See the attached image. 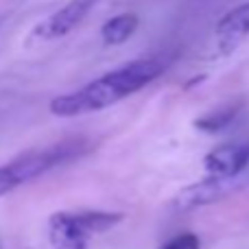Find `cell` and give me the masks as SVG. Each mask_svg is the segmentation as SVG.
<instances>
[{
    "label": "cell",
    "instance_id": "cell-8",
    "mask_svg": "<svg viewBox=\"0 0 249 249\" xmlns=\"http://www.w3.org/2000/svg\"><path fill=\"white\" fill-rule=\"evenodd\" d=\"M140 18L136 13H121L114 16L101 26V37H103L105 46H118V44L127 42L133 33L138 31Z\"/></svg>",
    "mask_w": 249,
    "mask_h": 249
},
{
    "label": "cell",
    "instance_id": "cell-6",
    "mask_svg": "<svg viewBox=\"0 0 249 249\" xmlns=\"http://www.w3.org/2000/svg\"><path fill=\"white\" fill-rule=\"evenodd\" d=\"M94 2L96 0H70L66 7L57 9L53 16H48L46 20H42L35 26L33 37L35 39H57V37L68 35L90 13Z\"/></svg>",
    "mask_w": 249,
    "mask_h": 249
},
{
    "label": "cell",
    "instance_id": "cell-4",
    "mask_svg": "<svg viewBox=\"0 0 249 249\" xmlns=\"http://www.w3.org/2000/svg\"><path fill=\"white\" fill-rule=\"evenodd\" d=\"M245 184V177H232V179H223V177H206V179L190 184L181 190L175 197L173 206L177 210L186 212V210H195L201 206H210L214 201H221L228 195L236 193L241 186Z\"/></svg>",
    "mask_w": 249,
    "mask_h": 249
},
{
    "label": "cell",
    "instance_id": "cell-2",
    "mask_svg": "<svg viewBox=\"0 0 249 249\" xmlns=\"http://www.w3.org/2000/svg\"><path fill=\"white\" fill-rule=\"evenodd\" d=\"M94 149V142L86 136H72L51 146L18 155L7 164H0V197L13 193L16 188L55 171L59 166L74 162Z\"/></svg>",
    "mask_w": 249,
    "mask_h": 249
},
{
    "label": "cell",
    "instance_id": "cell-1",
    "mask_svg": "<svg viewBox=\"0 0 249 249\" xmlns=\"http://www.w3.org/2000/svg\"><path fill=\"white\" fill-rule=\"evenodd\" d=\"M162 72H164V66L155 59L129 61L123 68L112 70V72L90 81L81 90L55 96L51 101V105H48V109H51V114L61 118L99 112V109L116 105L118 101L127 99L129 94H133V92L142 90L144 86L153 83Z\"/></svg>",
    "mask_w": 249,
    "mask_h": 249
},
{
    "label": "cell",
    "instance_id": "cell-3",
    "mask_svg": "<svg viewBox=\"0 0 249 249\" xmlns=\"http://www.w3.org/2000/svg\"><path fill=\"white\" fill-rule=\"evenodd\" d=\"M124 219L121 212L81 210L55 212L48 219V238L53 249H88L94 234L109 232Z\"/></svg>",
    "mask_w": 249,
    "mask_h": 249
},
{
    "label": "cell",
    "instance_id": "cell-10",
    "mask_svg": "<svg viewBox=\"0 0 249 249\" xmlns=\"http://www.w3.org/2000/svg\"><path fill=\"white\" fill-rule=\"evenodd\" d=\"M158 249H201V241H199L197 234L184 232V234H177V236H173L171 241L162 243Z\"/></svg>",
    "mask_w": 249,
    "mask_h": 249
},
{
    "label": "cell",
    "instance_id": "cell-7",
    "mask_svg": "<svg viewBox=\"0 0 249 249\" xmlns=\"http://www.w3.org/2000/svg\"><path fill=\"white\" fill-rule=\"evenodd\" d=\"M249 37V2H243L228 11L216 24V44L221 53H232Z\"/></svg>",
    "mask_w": 249,
    "mask_h": 249
},
{
    "label": "cell",
    "instance_id": "cell-9",
    "mask_svg": "<svg viewBox=\"0 0 249 249\" xmlns=\"http://www.w3.org/2000/svg\"><path fill=\"white\" fill-rule=\"evenodd\" d=\"M241 107H243L241 103H230V105H225V107H219V109H214V112L206 114V116L197 118V121H195V127H197L199 131H206V133H219L236 121Z\"/></svg>",
    "mask_w": 249,
    "mask_h": 249
},
{
    "label": "cell",
    "instance_id": "cell-5",
    "mask_svg": "<svg viewBox=\"0 0 249 249\" xmlns=\"http://www.w3.org/2000/svg\"><path fill=\"white\" fill-rule=\"evenodd\" d=\"M247 166H249V136L223 142V144L212 149L203 158V168L208 171V177L232 179V177L245 175Z\"/></svg>",
    "mask_w": 249,
    "mask_h": 249
}]
</instances>
